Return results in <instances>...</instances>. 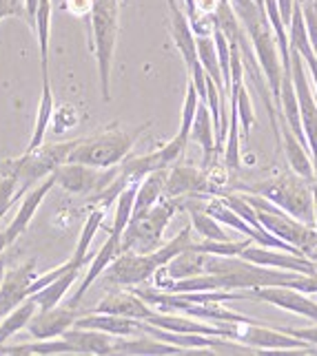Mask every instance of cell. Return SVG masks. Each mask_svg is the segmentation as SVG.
Segmentation results:
<instances>
[{
    "mask_svg": "<svg viewBox=\"0 0 317 356\" xmlns=\"http://www.w3.org/2000/svg\"><path fill=\"white\" fill-rule=\"evenodd\" d=\"M63 339H67L78 354H114V334L100 332V330H87V327H69L65 330Z\"/></svg>",
    "mask_w": 317,
    "mask_h": 356,
    "instance_id": "7402d4cb",
    "label": "cell"
},
{
    "mask_svg": "<svg viewBox=\"0 0 317 356\" xmlns=\"http://www.w3.org/2000/svg\"><path fill=\"white\" fill-rule=\"evenodd\" d=\"M255 243L253 239H242V241H211V239H204V241H191L189 248L193 250H200V252H206V254H222V257H235V254H242V250L247 248V245Z\"/></svg>",
    "mask_w": 317,
    "mask_h": 356,
    "instance_id": "e575fe53",
    "label": "cell"
},
{
    "mask_svg": "<svg viewBox=\"0 0 317 356\" xmlns=\"http://www.w3.org/2000/svg\"><path fill=\"white\" fill-rule=\"evenodd\" d=\"M185 3H187V16L191 18L195 14V0H185Z\"/></svg>",
    "mask_w": 317,
    "mask_h": 356,
    "instance_id": "f6af8a7d",
    "label": "cell"
},
{
    "mask_svg": "<svg viewBox=\"0 0 317 356\" xmlns=\"http://www.w3.org/2000/svg\"><path fill=\"white\" fill-rule=\"evenodd\" d=\"M5 18H24L29 22L27 7H24L20 0H0V22Z\"/></svg>",
    "mask_w": 317,
    "mask_h": 356,
    "instance_id": "f35d334b",
    "label": "cell"
},
{
    "mask_svg": "<svg viewBox=\"0 0 317 356\" xmlns=\"http://www.w3.org/2000/svg\"><path fill=\"white\" fill-rule=\"evenodd\" d=\"M56 186L71 195H95L102 193L118 177V166L95 168L80 162H65L54 170Z\"/></svg>",
    "mask_w": 317,
    "mask_h": 356,
    "instance_id": "8fae6325",
    "label": "cell"
},
{
    "mask_svg": "<svg viewBox=\"0 0 317 356\" xmlns=\"http://www.w3.org/2000/svg\"><path fill=\"white\" fill-rule=\"evenodd\" d=\"M195 42H198V56H200V63L219 91H222L224 100H229V95L224 91V80H222V69H219V58H217V47L213 40V33H206V35H195Z\"/></svg>",
    "mask_w": 317,
    "mask_h": 356,
    "instance_id": "836d02e7",
    "label": "cell"
},
{
    "mask_svg": "<svg viewBox=\"0 0 317 356\" xmlns=\"http://www.w3.org/2000/svg\"><path fill=\"white\" fill-rule=\"evenodd\" d=\"M277 7H279V14H282V20L288 27L291 16H293V7H295V0H277Z\"/></svg>",
    "mask_w": 317,
    "mask_h": 356,
    "instance_id": "b9f144b4",
    "label": "cell"
},
{
    "mask_svg": "<svg viewBox=\"0 0 317 356\" xmlns=\"http://www.w3.org/2000/svg\"><path fill=\"white\" fill-rule=\"evenodd\" d=\"M65 9L73 16H91L93 0H65Z\"/></svg>",
    "mask_w": 317,
    "mask_h": 356,
    "instance_id": "60d3db41",
    "label": "cell"
},
{
    "mask_svg": "<svg viewBox=\"0 0 317 356\" xmlns=\"http://www.w3.org/2000/svg\"><path fill=\"white\" fill-rule=\"evenodd\" d=\"M311 3H313V5H315V7H317V0H311Z\"/></svg>",
    "mask_w": 317,
    "mask_h": 356,
    "instance_id": "bcb514c9",
    "label": "cell"
},
{
    "mask_svg": "<svg viewBox=\"0 0 317 356\" xmlns=\"http://www.w3.org/2000/svg\"><path fill=\"white\" fill-rule=\"evenodd\" d=\"M180 211L178 200L162 197L155 206H151L149 211H144L140 215H131L129 224L122 232V252H153L164 243V230L169 226L171 219L176 217Z\"/></svg>",
    "mask_w": 317,
    "mask_h": 356,
    "instance_id": "5b68a950",
    "label": "cell"
},
{
    "mask_svg": "<svg viewBox=\"0 0 317 356\" xmlns=\"http://www.w3.org/2000/svg\"><path fill=\"white\" fill-rule=\"evenodd\" d=\"M33 29L38 35V49H40V69L42 80L49 78V31H52V0H38V9H36Z\"/></svg>",
    "mask_w": 317,
    "mask_h": 356,
    "instance_id": "1f68e13d",
    "label": "cell"
},
{
    "mask_svg": "<svg viewBox=\"0 0 317 356\" xmlns=\"http://www.w3.org/2000/svg\"><path fill=\"white\" fill-rule=\"evenodd\" d=\"M191 140H195L202 146V153H204L202 168H209L211 162L215 159V155H217V149H215V124H213L209 104L202 102V100L198 104V113H195L193 127H191Z\"/></svg>",
    "mask_w": 317,
    "mask_h": 356,
    "instance_id": "cb8c5ba5",
    "label": "cell"
},
{
    "mask_svg": "<svg viewBox=\"0 0 317 356\" xmlns=\"http://www.w3.org/2000/svg\"><path fill=\"white\" fill-rule=\"evenodd\" d=\"M213 193L215 191L206 168H195L185 164H173L169 168L164 197L182 200V197H202V195H213Z\"/></svg>",
    "mask_w": 317,
    "mask_h": 356,
    "instance_id": "5bb4252c",
    "label": "cell"
},
{
    "mask_svg": "<svg viewBox=\"0 0 317 356\" xmlns=\"http://www.w3.org/2000/svg\"><path fill=\"white\" fill-rule=\"evenodd\" d=\"M242 299H253V301H264L271 303L279 310H286L293 314H300L304 318H311L317 323V301L311 299V294L302 292L291 286H264V288H253V290H242Z\"/></svg>",
    "mask_w": 317,
    "mask_h": 356,
    "instance_id": "4fadbf2b",
    "label": "cell"
},
{
    "mask_svg": "<svg viewBox=\"0 0 317 356\" xmlns=\"http://www.w3.org/2000/svg\"><path fill=\"white\" fill-rule=\"evenodd\" d=\"M178 346H171L160 339H153L149 334L138 337H116L114 339V354H149V356H162V354H182Z\"/></svg>",
    "mask_w": 317,
    "mask_h": 356,
    "instance_id": "603a6c76",
    "label": "cell"
},
{
    "mask_svg": "<svg viewBox=\"0 0 317 356\" xmlns=\"http://www.w3.org/2000/svg\"><path fill=\"white\" fill-rule=\"evenodd\" d=\"M76 327L100 330V332L114 334V337H138V334H142L140 318L120 316V314H105V312H84L82 316H78Z\"/></svg>",
    "mask_w": 317,
    "mask_h": 356,
    "instance_id": "d6986e66",
    "label": "cell"
},
{
    "mask_svg": "<svg viewBox=\"0 0 317 356\" xmlns=\"http://www.w3.org/2000/svg\"><path fill=\"white\" fill-rule=\"evenodd\" d=\"M247 261L271 266L279 270H291V273H302V275H317V261L302 252H291V250H279V248H268V245L251 243L242 250Z\"/></svg>",
    "mask_w": 317,
    "mask_h": 356,
    "instance_id": "9a60e30c",
    "label": "cell"
},
{
    "mask_svg": "<svg viewBox=\"0 0 317 356\" xmlns=\"http://www.w3.org/2000/svg\"><path fill=\"white\" fill-rule=\"evenodd\" d=\"M187 138H182V135H176L173 140L162 144L160 149H155L146 155H129L125 157V162H120L118 168H120V175L125 177L129 184L133 181H142L149 173L153 170H164V168H171L173 164H178V159L182 157L187 149Z\"/></svg>",
    "mask_w": 317,
    "mask_h": 356,
    "instance_id": "7c38bea8",
    "label": "cell"
},
{
    "mask_svg": "<svg viewBox=\"0 0 317 356\" xmlns=\"http://www.w3.org/2000/svg\"><path fill=\"white\" fill-rule=\"evenodd\" d=\"M169 11H171V35H173V42L187 65L189 80L195 84V89H198L200 100L206 102V71L200 63L198 42H195V31L191 27V20L185 11L176 5V0H169Z\"/></svg>",
    "mask_w": 317,
    "mask_h": 356,
    "instance_id": "ba28073f",
    "label": "cell"
},
{
    "mask_svg": "<svg viewBox=\"0 0 317 356\" xmlns=\"http://www.w3.org/2000/svg\"><path fill=\"white\" fill-rule=\"evenodd\" d=\"M105 215H107V208H102V206H95L93 211L89 213L87 222H84V226H82L80 237H78L76 250H73V254H71V259L76 261V264L84 266V264H89V261L93 259V257L89 254V245H91V241H93V237H95L98 228L102 226Z\"/></svg>",
    "mask_w": 317,
    "mask_h": 356,
    "instance_id": "d6a6232c",
    "label": "cell"
},
{
    "mask_svg": "<svg viewBox=\"0 0 317 356\" xmlns=\"http://www.w3.org/2000/svg\"><path fill=\"white\" fill-rule=\"evenodd\" d=\"M229 325H231L229 339L242 343L249 350H307V354L315 352V348L309 346L307 341L291 337L284 330H273L262 323H255L251 318L249 321H238Z\"/></svg>",
    "mask_w": 317,
    "mask_h": 356,
    "instance_id": "30bf717a",
    "label": "cell"
},
{
    "mask_svg": "<svg viewBox=\"0 0 317 356\" xmlns=\"http://www.w3.org/2000/svg\"><path fill=\"white\" fill-rule=\"evenodd\" d=\"M167 173L164 170H153V173L146 175L138 184V193H136V202H133V215H140L144 211H149L151 206H155L164 197V184H167Z\"/></svg>",
    "mask_w": 317,
    "mask_h": 356,
    "instance_id": "4316f807",
    "label": "cell"
},
{
    "mask_svg": "<svg viewBox=\"0 0 317 356\" xmlns=\"http://www.w3.org/2000/svg\"><path fill=\"white\" fill-rule=\"evenodd\" d=\"M149 129V122L136 131H125L120 127H109L100 133L91 135V138H82L71 149L67 162H80L95 168H111L125 162L131 149L136 146L140 135Z\"/></svg>",
    "mask_w": 317,
    "mask_h": 356,
    "instance_id": "3957f363",
    "label": "cell"
},
{
    "mask_svg": "<svg viewBox=\"0 0 317 356\" xmlns=\"http://www.w3.org/2000/svg\"><path fill=\"white\" fill-rule=\"evenodd\" d=\"M84 312L78 310V305L71 303H58L54 308H38L36 314L31 316V321L27 323V332L33 339H56L65 332V330L73 327L78 321V316Z\"/></svg>",
    "mask_w": 317,
    "mask_h": 356,
    "instance_id": "2e32d148",
    "label": "cell"
},
{
    "mask_svg": "<svg viewBox=\"0 0 317 356\" xmlns=\"http://www.w3.org/2000/svg\"><path fill=\"white\" fill-rule=\"evenodd\" d=\"M315 301H317V294H315Z\"/></svg>",
    "mask_w": 317,
    "mask_h": 356,
    "instance_id": "7dc6e473",
    "label": "cell"
},
{
    "mask_svg": "<svg viewBox=\"0 0 317 356\" xmlns=\"http://www.w3.org/2000/svg\"><path fill=\"white\" fill-rule=\"evenodd\" d=\"M206 252L200 250H193L187 248L182 250L180 254H176L167 266H162L160 270L171 279V281H178V279H187V277H195V275H204V268H206Z\"/></svg>",
    "mask_w": 317,
    "mask_h": 356,
    "instance_id": "484cf974",
    "label": "cell"
},
{
    "mask_svg": "<svg viewBox=\"0 0 317 356\" xmlns=\"http://www.w3.org/2000/svg\"><path fill=\"white\" fill-rule=\"evenodd\" d=\"M279 122H282V144H284V155L288 159L291 170H295L297 175L307 177L311 181H315V168H313V159H311V151L309 144H304L295 133L291 131V127L286 124V120L279 115Z\"/></svg>",
    "mask_w": 317,
    "mask_h": 356,
    "instance_id": "44dd1931",
    "label": "cell"
},
{
    "mask_svg": "<svg viewBox=\"0 0 317 356\" xmlns=\"http://www.w3.org/2000/svg\"><path fill=\"white\" fill-rule=\"evenodd\" d=\"M198 104H200V93L195 89V84L189 80L185 104H182V122H180V131H178V135H182V138H187V140H191V127H193L195 113H198Z\"/></svg>",
    "mask_w": 317,
    "mask_h": 356,
    "instance_id": "d590c367",
    "label": "cell"
},
{
    "mask_svg": "<svg viewBox=\"0 0 317 356\" xmlns=\"http://www.w3.org/2000/svg\"><path fill=\"white\" fill-rule=\"evenodd\" d=\"M120 241H122L120 235H114V232H109L107 241L102 243V248L98 250V254H93V259H91V264H89L87 275L82 277V281H80V286H78L76 294H73V299L69 301L71 305H80V301H82L84 294H87V290L95 284L98 279L102 277V273L107 270V266L111 264V261L116 259V257L122 252Z\"/></svg>",
    "mask_w": 317,
    "mask_h": 356,
    "instance_id": "ffe728a7",
    "label": "cell"
},
{
    "mask_svg": "<svg viewBox=\"0 0 317 356\" xmlns=\"http://www.w3.org/2000/svg\"><path fill=\"white\" fill-rule=\"evenodd\" d=\"M91 312H105V314H120V316H131V318H140L146 321L155 308H151L136 290H111L105 294V299L95 305Z\"/></svg>",
    "mask_w": 317,
    "mask_h": 356,
    "instance_id": "ac0fdd59",
    "label": "cell"
},
{
    "mask_svg": "<svg viewBox=\"0 0 317 356\" xmlns=\"http://www.w3.org/2000/svg\"><path fill=\"white\" fill-rule=\"evenodd\" d=\"M20 177L16 159H0V219L7 215V211L22 197L18 195Z\"/></svg>",
    "mask_w": 317,
    "mask_h": 356,
    "instance_id": "83f0119b",
    "label": "cell"
},
{
    "mask_svg": "<svg viewBox=\"0 0 317 356\" xmlns=\"http://www.w3.org/2000/svg\"><path fill=\"white\" fill-rule=\"evenodd\" d=\"M238 118H240V133L249 140L251 129L255 124V111H253V104H251V95H249L247 84H242L240 91H238Z\"/></svg>",
    "mask_w": 317,
    "mask_h": 356,
    "instance_id": "8d00e7d4",
    "label": "cell"
},
{
    "mask_svg": "<svg viewBox=\"0 0 317 356\" xmlns=\"http://www.w3.org/2000/svg\"><path fill=\"white\" fill-rule=\"evenodd\" d=\"M118 16L120 0H93L91 9V38L93 56L100 78V95L105 102H111V67L118 42Z\"/></svg>",
    "mask_w": 317,
    "mask_h": 356,
    "instance_id": "277c9868",
    "label": "cell"
},
{
    "mask_svg": "<svg viewBox=\"0 0 317 356\" xmlns=\"http://www.w3.org/2000/svg\"><path fill=\"white\" fill-rule=\"evenodd\" d=\"M78 273H80V268H71V270H67L65 275H60L58 279H54L49 286L40 288L38 292H33L31 297H33L36 303H38V308L45 310V308H54V305L63 303V299H65V294L69 292V288L76 284Z\"/></svg>",
    "mask_w": 317,
    "mask_h": 356,
    "instance_id": "4dcf8cb0",
    "label": "cell"
},
{
    "mask_svg": "<svg viewBox=\"0 0 317 356\" xmlns=\"http://www.w3.org/2000/svg\"><path fill=\"white\" fill-rule=\"evenodd\" d=\"M302 11H304V22H307V31H309V40L311 47L317 56V7L313 3L302 0Z\"/></svg>",
    "mask_w": 317,
    "mask_h": 356,
    "instance_id": "74e56055",
    "label": "cell"
},
{
    "mask_svg": "<svg viewBox=\"0 0 317 356\" xmlns=\"http://www.w3.org/2000/svg\"><path fill=\"white\" fill-rule=\"evenodd\" d=\"M54 91H52V80L45 78L42 80V93H40V104H38V115H36V127H33V135H31V142L27 146V151L38 149V146L45 144V133L49 129L54 120Z\"/></svg>",
    "mask_w": 317,
    "mask_h": 356,
    "instance_id": "f1b7e54d",
    "label": "cell"
},
{
    "mask_svg": "<svg viewBox=\"0 0 317 356\" xmlns=\"http://www.w3.org/2000/svg\"><path fill=\"white\" fill-rule=\"evenodd\" d=\"M284 332L295 339L307 341L309 346H317V323L309 325V327H284Z\"/></svg>",
    "mask_w": 317,
    "mask_h": 356,
    "instance_id": "ab89813d",
    "label": "cell"
},
{
    "mask_svg": "<svg viewBox=\"0 0 317 356\" xmlns=\"http://www.w3.org/2000/svg\"><path fill=\"white\" fill-rule=\"evenodd\" d=\"M14 243L9 239V235H7V230H0V259H3V254H5V250L9 248V245Z\"/></svg>",
    "mask_w": 317,
    "mask_h": 356,
    "instance_id": "ee69618b",
    "label": "cell"
},
{
    "mask_svg": "<svg viewBox=\"0 0 317 356\" xmlns=\"http://www.w3.org/2000/svg\"><path fill=\"white\" fill-rule=\"evenodd\" d=\"M0 354H7V356H49V354H78L76 348L63 337H56V339H33L31 343H18V346H5L0 348Z\"/></svg>",
    "mask_w": 317,
    "mask_h": 356,
    "instance_id": "d4e9b609",
    "label": "cell"
},
{
    "mask_svg": "<svg viewBox=\"0 0 317 356\" xmlns=\"http://www.w3.org/2000/svg\"><path fill=\"white\" fill-rule=\"evenodd\" d=\"M191 232H193L191 226L182 228L173 239H169L157 250L146 252V254L120 252L116 259L107 266V270L102 273V281L109 286H118V288H138V286L146 284V281L153 279L157 268L167 266L176 254L189 248L193 241Z\"/></svg>",
    "mask_w": 317,
    "mask_h": 356,
    "instance_id": "6da1fadb",
    "label": "cell"
},
{
    "mask_svg": "<svg viewBox=\"0 0 317 356\" xmlns=\"http://www.w3.org/2000/svg\"><path fill=\"white\" fill-rule=\"evenodd\" d=\"M76 142L78 140L42 144L38 149L27 151L22 157H16L18 177H20V186H18L20 197H24V193H29L33 186H38L42 179H47L60 164H65Z\"/></svg>",
    "mask_w": 317,
    "mask_h": 356,
    "instance_id": "52a82bcc",
    "label": "cell"
},
{
    "mask_svg": "<svg viewBox=\"0 0 317 356\" xmlns=\"http://www.w3.org/2000/svg\"><path fill=\"white\" fill-rule=\"evenodd\" d=\"M36 310H38V303L33 301V297H27L22 303H18L7 316L0 318V348L5 346L7 339H11L14 334H18L20 330L27 327V323L31 321Z\"/></svg>",
    "mask_w": 317,
    "mask_h": 356,
    "instance_id": "f546056e",
    "label": "cell"
},
{
    "mask_svg": "<svg viewBox=\"0 0 317 356\" xmlns=\"http://www.w3.org/2000/svg\"><path fill=\"white\" fill-rule=\"evenodd\" d=\"M291 71H293V82H295V93L300 102V118H302V129L304 138H307L313 168H315V181H317V97L309 80V69L304 58L291 49Z\"/></svg>",
    "mask_w": 317,
    "mask_h": 356,
    "instance_id": "9c48e42d",
    "label": "cell"
},
{
    "mask_svg": "<svg viewBox=\"0 0 317 356\" xmlns=\"http://www.w3.org/2000/svg\"><path fill=\"white\" fill-rule=\"evenodd\" d=\"M313 184L315 181L297 175L295 170H291V173H279L275 177H268L255 184H238V186H231L229 191L262 195L264 200L273 202L275 206H279L295 219H302V222L315 226Z\"/></svg>",
    "mask_w": 317,
    "mask_h": 356,
    "instance_id": "7a4b0ae2",
    "label": "cell"
},
{
    "mask_svg": "<svg viewBox=\"0 0 317 356\" xmlns=\"http://www.w3.org/2000/svg\"><path fill=\"white\" fill-rule=\"evenodd\" d=\"M24 7H27V14H29V27L33 29V20H36V9H38V0H24Z\"/></svg>",
    "mask_w": 317,
    "mask_h": 356,
    "instance_id": "7bdbcfd3",
    "label": "cell"
},
{
    "mask_svg": "<svg viewBox=\"0 0 317 356\" xmlns=\"http://www.w3.org/2000/svg\"><path fill=\"white\" fill-rule=\"evenodd\" d=\"M36 275V261H27L18 268H11L5 273L3 286H0V318L7 316L18 303L27 299V290Z\"/></svg>",
    "mask_w": 317,
    "mask_h": 356,
    "instance_id": "e0dca14e",
    "label": "cell"
},
{
    "mask_svg": "<svg viewBox=\"0 0 317 356\" xmlns=\"http://www.w3.org/2000/svg\"><path fill=\"white\" fill-rule=\"evenodd\" d=\"M244 197H247V202L255 208V215H258L260 224L271 232V235L279 237L291 245H295V248L307 257H311V252L317 250L315 226L302 222V219H295L286 211H282L279 206H275L273 202L264 200L262 195L244 193Z\"/></svg>",
    "mask_w": 317,
    "mask_h": 356,
    "instance_id": "8992f818",
    "label": "cell"
}]
</instances>
